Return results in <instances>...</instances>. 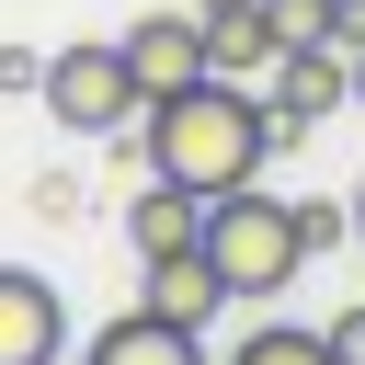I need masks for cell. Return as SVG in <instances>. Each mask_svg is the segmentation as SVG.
I'll use <instances>...</instances> for the list:
<instances>
[{
	"label": "cell",
	"instance_id": "cell-11",
	"mask_svg": "<svg viewBox=\"0 0 365 365\" xmlns=\"http://www.w3.org/2000/svg\"><path fill=\"white\" fill-rule=\"evenodd\" d=\"M217 365H331V342H319L308 319H262V331H240Z\"/></svg>",
	"mask_w": 365,
	"mask_h": 365
},
{
	"label": "cell",
	"instance_id": "cell-4",
	"mask_svg": "<svg viewBox=\"0 0 365 365\" xmlns=\"http://www.w3.org/2000/svg\"><path fill=\"white\" fill-rule=\"evenodd\" d=\"M68 354V297L34 262H0V365H57Z\"/></svg>",
	"mask_w": 365,
	"mask_h": 365
},
{
	"label": "cell",
	"instance_id": "cell-9",
	"mask_svg": "<svg viewBox=\"0 0 365 365\" xmlns=\"http://www.w3.org/2000/svg\"><path fill=\"white\" fill-rule=\"evenodd\" d=\"M125 240H137V262H182V251H205V194H182V182L148 171V194L125 205Z\"/></svg>",
	"mask_w": 365,
	"mask_h": 365
},
{
	"label": "cell",
	"instance_id": "cell-2",
	"mask_svg": "<svg viewBox=\"0 0 365 365\" xmlns=\"http://www.w3.org/2000/svg\"><path fill=\"white\" fill-rule=\"evenodd\" d=\"M297 262H308V240H297V205H285V194L240 182V194L205 205V274H217L228 297H285Z\"/></svg>",
	"mask_w": 365,
	"mask_h": 365
},
{
	"label": "cell",
	"instance_id": "cell-13",
	"mask_svg": "<svg viewBox=\"0 0 365 365\" xmlns=\"http://www.w3.org/2000/svg\"><path fill=\"white\" fill-rule=\"evenodd\" d=\"M319 342H331V365H365V297H354V308H331V319H319Z\"/></svg>",
	"mask_w": 365,
	"mask_h": 365
},
{
	"label": "cell",
	"instance_id": "cell-7",
	"mask_svg": "<svg viewBox=\"0 0 365 365\" xmlns=\"http://www.w3.org/2000/svg\"><path fill=\"white\" fill-rule=\"evenodd\" d=\"M80 365H217V354H205V331H182V319H148V308H125V319H103V331L80 342Z\"/></svg>",
	"mask_w": 365,
	"mask_h": 365
},
{
	"label": "cell",
	"instance_id": "cell-10",
	"mask_svg": "<svg viewBox=\"0 0 365 365\" xmlns=\"http://www.w3.org/2000/svg\"><path fill=\"white\" fill-rule=\"evenodd\" d=\"M137 274H148V285H137V308H148V319H182V331H205V319L228 308V285L205 274V251H182V262H137Z\"/></svg>",
	"mask_w": 365,
	"mask_h": 365
},
{
	"label": "cell",
	"instance_id": "cell-8",
	"mask_svg": "<svg viewBox=\"0 0 365 365\" xmlns=\"http://www.w3.org/2000/svg\"><path fill=\"white\" fill-rule=\"evenodd\" d=\"M205 23V68L217 80H262L285 46H274V0H217V11H194Z\"/></svg>",
	"mask_w": 365,
	"mask_h": 365
},
{
	"label": "cell",
	"instance_id": "cell-3",
	"mask_svg": "<svg viewBox=\"0 0 365 365\" xmlns=\"http://www.w3.org/2000/svg\"><path fill=\"white\" fill-rule=\"evenodd\" d=\"M46 114H57L68 137H125V125L148 114V91H137L125 46L103 34V46H57V57H46Z\"/></svg>",
	"mask_w": 365,
	"mask_h": 365
},
{
	"label": "cell",
	"instance_id": "cell-5",
	"mask_svg": "<svg viewBox=\"0 0 365 365\" xmlns=\"http://www.w3.org/2000/svg\"><path fill=\"white\" fill-rule=\"evenodd\" d=\"M114 46H125V68H137V91H148V103H160V91H182V80H205V23H194V11H137Z\"/></svg>",
	"mask_w": 365,
	"mask_h": 365
},
{
	"label": "cell",
	"instance_id": "cell-1",
	"mask_svg": "<svg viewBox=\"0 0 365 365\" xmlns=\"http://www.w3.org/2000/svg\"><path fill=\"white\" fill-rule=\"evenodd\" d=\"M137 148H148V171L160 182H182V194H240V182H262V160H274V103L251 91V80H182V91H160L148 114H137Z\"/></svg>",
	"mask_w": 365,
	"mask_h": 365
},
{
	"label": "cell",
	"instance_id": "cell-12",
	"mask_svg": "<svg viewBox=\"0 0 365 365\" xmlns=\"http://www.w3.org/2000/svg\"><path fill=\"white\" fill-rule=\"evenodd\" d=\"M297 240H308V251H331V240H354V205H319V194H308V205H297Z\"/></svg>",
	"mask_w": 365,
	"mask_h": 365
},
{
	"label": "cell",
	"instance_id": "cell-16",
	"mask_svg": "<svg viewBox=\"0 0 365 365\" xmlns=\"http://www.w3.org/2000/svg\"><path fill=\"white\" fill-rule=\"evenodd\" d=\"M354 240H365V182H354Z\"/></svg>",
	"mask_w": 365,
	"mask_h": 365
},
{
	"label": "cell",
	"instance_id": "cell-14",
	"mask_svg": "<svg viewBox=\"0 0 365 365\" xmlns=\"http://www.w3.org/2000/svg\"><path fill=\"white\" fill-rule=\"evenodd\" d=\"M0 91H46V57L34 46H0Z\"/></svg>",
	"mask_w": 365,
	"mask_h": 365
},
{
	"label": "cell",
	"instance_id": "cell-6",
	"mask_svg": "<svg viewBox=\"0 0 365 365\" xmlns=\"http://www.w3.org/2000/svg\"><path fill=\"white\" fill-rule=\"evenodd\" d=\"M262 80H274V125H319L331 103H354V57L342 46H285Z\"/></svg>",
	"mask_w": 365,
	"mask_h": 365
},
{
	"label": "cell",
	"instance_id": "cell-15",
	"mask_svg": "<svg viewBox=\"0 0 365 365\" xmlns=\"http://www.w3.org/2000/svg\"><path fill=\"white\" fill-rule=\"evenodd\" d=\"M354 103H365V46H354Z\"/></svg>",
	"mask_w": 365,
	"mask_h": 365
}]
</instances>
